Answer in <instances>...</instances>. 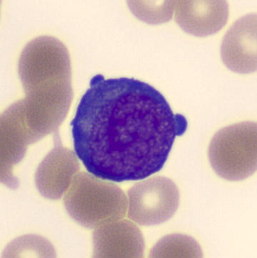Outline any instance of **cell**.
Segmentation results:
<instances>
[{"mask_svg":"<svg viewBox=\"0 0 257 258\" xmlns=\"http://www.w3.org/2000/svg\"><path fill=\"white\" fill-rule=\"evenodd\" d=\"M198 242L188 235L172 234L160 240L151 252V257H202Z\"/></svg>","mask_w":257,"mask_h":258,"instance_id":"6","label":"cell"},{"mask_svg":"<svg viewBox=\"0 0 257 258\" xmlns=\"http://www.w3.org/2000/svg\"><path fill=\"white\" fill-rule=\"evenodd\" d=\"M83 186L76 178L83 192L73 184L65 206L71 216L87 228H98L103 224L121 220L126 215L127 200L123 191L116 184L104 182L93 175L79 176Z\"/></svg>","mask_w":257,"mask_h":258,"instance_id":"3","label":"cell"},{"mask_svg":"<svg viewBox=\"0 0 257 258\" xmlns=\"http://www.w3.org/2000/svg\"><path fill=\"white\" fill-rule=\"evenodd\" d=\"M97 257H132L143 255L142 233L127 220H114L98 227L94 236Z\"/></svg>","mask_w":257,"mask_h":258,"instance_id":"5","label":"cell"},{"mask_svg":"<svg viewBox=\"0 0 257 258\" xmlns=\"http://www.w3.org/2000/svg\"><path fill=\"white\" fill-rule=\"evenodd\" d=\"M180 191L167 177L155 176L137 182L128 192L129 218L144 226L173 218L180 205Z\"/></svg>","mask_w":257,"mask_h":258,"instance_id":"4","label":"cell"},{"mask_svg":"<svg viewBox=\"0 0 257 258\" xmlns=\"http://www.w3.org/2000/svg\"><path fill=\"white\" fill-rule=\"evenodd\" d=\"M187 126L154 87L102 75L90 80L71 122L76 156L92 175L116 182L161 170Z\"/></svg>","mask_w":257,"mask_h":258,"instance_id":"1","label":"cell"},{"mask_svg":"<svg viewBox=\"0 0 257 258\" xmlns=\"http://www.w3.org/2000/svg\"><path fill=\"white\" fill-rule=\"evenodd\" d=\"M209 158L217 175L241 181L256 171V124L244 122L218 132L209 147Z\"/></svg>","mask_w":257,"mask_h":258,"instance_id":"2","label":"cell"}]
</instances>
